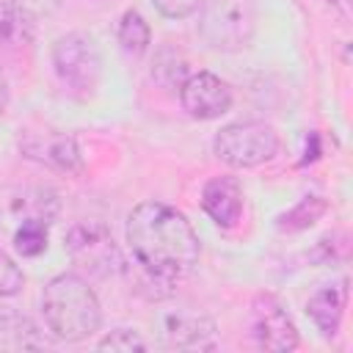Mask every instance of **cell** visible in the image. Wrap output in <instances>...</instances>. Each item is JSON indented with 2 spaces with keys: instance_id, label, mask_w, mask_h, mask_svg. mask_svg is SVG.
I'll return each mask as SVG.
<instances>
[{
  "instance_id": "6da1fadb",
  "label": "cell",
  "mask_w": 353,
  "mask_h": 353,
  "mask_svg": "<svg viewBox=\"0 0 353 353\" xmlns=\"http://www.w3.org/2000/svg\"><path fill=\"white\" fill-rule=\"evenodd\" d=\"M127 245L132 259L143 268V273L154 281L174 284L190 276L201 256L199 234L190 221L163 204V201H141L127 215Z\"/></svg>"
},
{
  "instance_id": "7a4b0ae2",
  "label": "cell",
  "mask_w": 353,
  "mask_h": 353,
  "mask_svg": "<svg viewBox=\"0 0 353 353\" xmlns=\"http://www.w3.org/2000/svg\"><path fill=\"white\" fill-rule=\"evenodd\" d=\"M41 317L52 339L83 342L102 325V303L94 287L77 273H58L44 284Z\"/></svg>"
},
{
  "instance_id": "3957f363",
  "label": "cell",
  "mask_w": 353,
  "mask_h": 353,
  "mask_svg": "<svg viewBox=\"0 0 353 353\" xmlns=\"http://www.w3.org/2000/svg\"><path fill=\"white\" fill-rule=\"evenodd\" d=\"M256 22L254 0H201L199 6V36L215 52L245 50L254 41Z\"/></svg>"
},
{
  "instance_id": "277c9868",
  "label": "cell",
  "mask_w": 353,
  "mask_h": 353,
  "mask_svg": "<svg viewBox=\"0 0 353 353\" xmlns=\"http://www.w3.org/2000/svg\"><path fill=\"white\" fill-rule=\"evenodd\" d=\"M52 72L63 91L74 99H91L102 80V52L94 36L72 30L52 44Z\"/></svg>"
},
{
  "instance_id": "5b68a950",
  "label": "cell",
  "mask_w": 353,
  "mask_h": 353,
  "mask_svg": "<svg viewBox=\"0 0 353 353\" xmlns=\"http://www.w3.org/2000/svg\"><path fill=\"white\" fill-rule=\"evenodd\" d=\"M212 152L229 168H256L276 157L279 132L265 121H234L218 130Z\"/></svg>"
},
{
  "instance_id": "8992f818",
  "label": "cell",
  "mask_w": 353,
  "mask_h": 353,
  "mask_svg": "<svg viewBox=\"0 0 353 353\" xmlns=\"http://www.w3.org/2000/svg\"><path fill=\"white\" fill-rule=\"evenodd\" d=\"M251 336L256 347L287 353L298 347V328L276 295H256L251 303Z\"/></svg>"
},
{
  "instance_id": "52a82bcc",
  "label": "cell",
  "mask_w": 353,
  "mask_h": 353,
  "mask_svg": "<svg viewBox=\"0 0 353 353\" xmlns=\"http://www.w3.org/2000/svg\"><path fill=\"white\" fill-rule=\"evenodd\" d=\"M66 248H69V256L74 259L77 268L97 273V276H108L121 265L119 248L102 223L72 226V232L66 234Z\"/></svg>"
},
{
  "instance_id": "ba28073f",
  "label": "cell",
  "mask_w": 353,
  "mask_h": 353,
  "mask_svg": "<svg viewBox=\"0 0 353 353\" xmlns=\"http://www.w3.org/2000/svg\"><path fill=\"white\" fill-rule=\"evenodd\" d=\"M179 102L190 119L212 121L232 108V88L212 72H193L179 83Z\"/></svg>"
},
{
  "instance_id": "9c48e42d",
  "label": "cell",
  "mask_w": 353,
  "mask_h": 353,
  "mask_svg": "<svg viewBox=\"0 0 353 353\" xmlns=\"http://www.w3.org/2000/svg\"><path fill=\"white\" fill-rule=\"evenodd\" d=\"M163 342L176 350H210L215 347L218 325L201 312H168L163 317Z\"/></svg>"
},
{
  "instance_id": "30bf717a",
  "label": "cell",
  "mask_w": 353,
  "mask_h": 353,
  "mask_svg": "<svg viewBox=\"0 0 353 353\" xmlns=\"http://www.w3.org/2000/svg\"><path fill=\"white\" fill-rule=\"evenodd\" d=\"M22 152H25V157H30L36 163H44V165H50L55 171H63V174H77L83 168L77 141L66 132H58V130L25 135Z\"/></svg>"
},
{
  "instance_id": "8fae6325",
  "label": "cell",
  "mask_w": 353,
  "mask_h": 353,
  "mask_svg": "<svg viewBox=\"0 0 353 353\" xmlns=\"http://www.w3.org/2000/svg\"><path fill=\"white\" fill-rule=\"evenodd\" d=\"M243 204H245V196H243V185L237 182V176L218 174L207 179L201 188V210L221 229H234L240 223Z\"/></svg>"
},
{
  "instance_id": "7c38bea8",
  "label": "cell",
  "mask_w": 353,
  "mask_h": 353,
  "mask_svg": "<svg viewBox=\"0 0 353 353\" xmlns=\"http://www.w3.org/2000/svg\"><path fill=\"white\" fill-rule=\"evenodd\" d=\"M47 339L41 328L19 309L0 306V353H25V350H44Z\"/></svg>"
},
{
  "instance_id": "4fadbf2b",
  "label": "cell",
  "mask_w": 353,
  "mask_h": 353,
  "mask_svg": "<svg viewBox=\"0 0 353 353\" xmlns=\"http://www.w3.org/2000/svg\"><path fill=\"white\" fill-rule=\"evenodd\" d=\"M345 306H347V279H339L334 284H323L312 292L306 309H309V317L314 320V325L320 328L323 336H334L339 331V323H342V314H345Z\"/></svg>"
},
{
  "instance_id": "5bb4252c",
  "label": "cell",
  "mask_w": 353,
  "mask_h": 353,
  "mask_svg": "<svg viewBox=\"0 0 353 353\" xmlns=\"http://www.w3.org/2000/svg\"><path fill=\"white\" fill-rule=\"evenodd\" d=\"M33 41V17L17 0H0V47L22 50Z\"/></svg>"
},
{
  "instance_id": "9a60e30c",
  "label": "cell",
  "mask_w": 353,
  "mask_h": 353,
  "mask_svg": "<svg viewBox=\"0 0 353 353\" xmlns=\"http://www.w3.org/2000/svg\"><path fill=\"white\" fill-rule=\"evenodd\" d=\"M116 39L121 44V50L132 58H141L149 44H152V30H149V22L143 19L141 11L135 8H127L119 19V30H116Z\"/></svg>"
},
{
  "instance_id": "2e32d148",
  "label": "cell",
  "mask_w": 353,
  "mask_h": 353,
  "mask_svg": "<svg viewBox=\"0 0 353 353\" xmlns=\"http://www.w3.org/2000/svg\"><path fill=\"white\" fill-rule=\"evenodd\" d=\"M323 212H325V201L317 199V196H306L298 207H292L287 215L279 218V229H287V232L306 229V226H312Z\"/></svg>"
},
{
  "instance_id": "e0dca14e",
  "label": "cell",
  "mask_w": 353,
  "mask_h": 353,
  "mask_svg": "<svg viewBox=\"0 0 353 353\" xmlns=\"http://www.w3.org/2000/svg\"><path fill=\"white\" fill-rule=\"evenodd\" d=\"M14 245H17V251H19L22 256H36V254H41V251L47 248V226H44V221H39V218L22 221V226H19L17 234H14Z\"/></svg>"
},
{
  "instance_id": "ac0fdd59",
  "label": "cell",
  "mask_w": 353,
  "mask_h": 353,
  "mask_svg": "<svg viewBox=\"0 0 353 353\" xmlns=\"http://www.w3.org/2000/svg\"><path fill=\"white\" fill-rule=\"evenodd\" d=\"M97 347L110 353H138V350H146L149 345L135 328H113L97 342Z\"/></svg>"
},
{
  "instance_id": "d6986e66",
  "label": "cell",
  "mask_w": 353,
  "mask_h": 353,
  "mask_svg": "<svg viewBox=\"0 0 353 353\" xmlns=\"http://www.w3.org/2000/svg\"><path fill=\"white\" fill-rule=\"evenodd\" d=\"M25 287V273L22 268L0 248V298H11Z\"/></svg>"
},
{
  "instance_id": "ffe728a7",
  "label": "cell",
  "mask_w": 353,
  "mask_h": 353,
  "mask_svg": "<svg viewBox=\"0 0 353 353\" xmlns=\"http://www.w3.org/2000/svg\"><path fill=\"white\" fill-rule=\"evenodd\" d=\"M152 6L165 19H188L199 11L201 0H152Z\"/></svg>"
},
{
  "instance_id": "44dd1931",
  "label": "cell",
  "mask_w": 353,
  "mask_h": 353,
  "mask_svg": "<svg viewBox=\"0 0 353 353\" xmlns=\"http://www.w3.org/2000/svg\"><path fill=\"white\" fill-rule=\"evenodd\" d=\"M6 105H8V80H6V72L0 69V116L6 113Z\"/></svg>"
}]
</instances>
